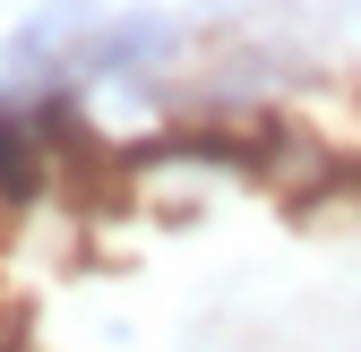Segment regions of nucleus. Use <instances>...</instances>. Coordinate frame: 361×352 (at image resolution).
I'll use <instances>...</instances> for the list:
<instances>
[{"instance_id": "nucleus-2", "label": "nucleus", "mask_w": 361, "mask_h": 352, "mask_svg": "<svg viewBox=\"0 0 361 352\" xmlns=\"http://www.w3.org/2000/svg\"><path fill=\"white\" fill-rule=\"evenodd\" d=\"M172 52V18H121V26H104L95 43H86V69H147V61H164Z\"/></svg>"}, {"instance_id": "nucleus-1", "label": "nucleus", "mask_w": 361, "mask_h": 352, "mask_svg": "<svg viewBox=\"0 0 361 352\" xmlns=\"http://www.w3.org/2000/svg\"><path fill=\"white\" fill-rule=\"evenodd\" d=\"M95 34H104V9H95V0H43V9L18 26L9 52L18 61H86Z\"/></svg>"}]
</instances>
